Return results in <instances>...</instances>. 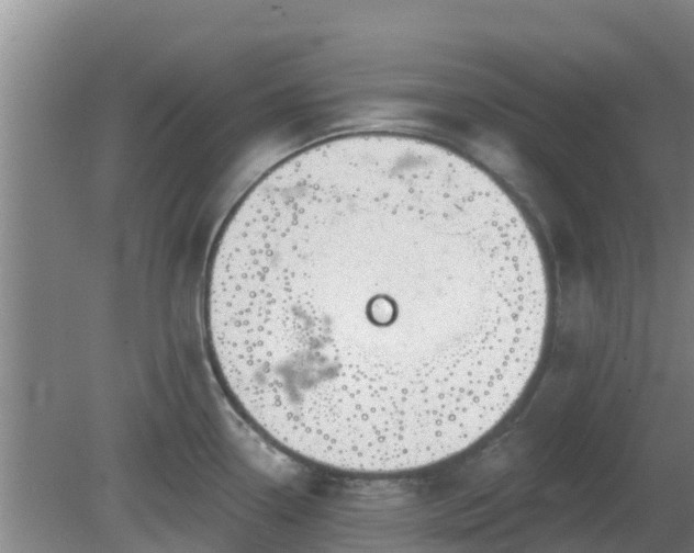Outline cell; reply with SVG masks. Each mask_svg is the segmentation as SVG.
I'll list each match as a JSON object with an SVG mask.
<instances>
[{"mask_svg": "<svg viewBox=\"0 0 694 553\" xmlns=\"http://www.w3.org/2000/svg\"><path fill=\"white\" fill-rule=\"evenodd\" d=\"M537 240L485 171L436 143L362 133L279 163L224 227L206 326L233 399L282 448L394 473L461 452L540 360Z\"/></svg>", "mask_w": 694, "mask_h": 553, "instance_id": "6da1fadb", "label": "cell"}]
</instances>
